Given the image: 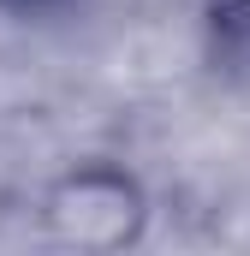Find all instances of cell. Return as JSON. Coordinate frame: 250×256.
I'll use <instances>...</instances> for the list:
<instances>
[{
	"label": "cell",
	"instance_id": "1",
	"mask_svg": "<svg viewBox=\"0 0 250 256\" xmlns=\"http://www.w3.org/2000/svg\"><path fill=\"white\" fill-rule=\"evenodd\" d=\"M143 191L120 167H78L48 191V226L60 244L78 250H120L143 232Z\"/></svg>",
	"mask_w": 250,
	"mask_h": 256
},
{
	"label": "cell",
	"instance_id": "2",
	"mask_svg": "<svg viewBox=\"0 0 250 256\" xmlns=\"http://www.w3.org/2000/svg\"><path fill=\"white\" fill-rule=\"evenodd\" d=\"M202 12H208V24H214L220 36L250 42V0H202Z\"/></svg>",
	"mask_w": 250,
	"mask_h": 256
}]
</instances>
